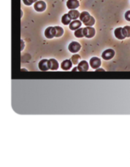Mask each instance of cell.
<instances>
[{"label":"cell","mask_w":130,"mask_h":167,"mask_svg":"<svg viewBox=\"0 0 130 167\" xmlns=\"http://www.w3.org/2000/svg\"><path fill=\"white\" fill-rule=\"evenodd\" d=\"M114 34L116 37L118 39H123L126 38V36L123 33V28H117L114 31Z\"/></svg>","instance_id":"cell-9"},{"label":"cell","mask_w":130,"mask_h":167,"mask_svg":"<svg viewBox=\"0 0 130 167\" xmlns=\"http://www.w3.org/2000/svg\"><path fill=\"white\" fill-rule=\"evenodd\" d=\"M81 44H80L79 43H77V42H75V41L72 42L69 45V46H68L69 50H70L71 53H77V52L81 50Z\"/></svg>","instance_id":"cell-1"},{"label":"cell","mask_w":130,"mask_h":167,"mask_svg":"<svg viewBox=\"0 0 130 167\" xmlns=\"http://www.w3.org/2000/svg\"><path fill=\"white\" fill-rule=\"evenodd\" d=\"M96 71H97V72H101V71H102V72H103V71H104V69H99V68H98V69H97Z\"/></svg>","instance_id":"cell-24"},{"label":"cell","mask_w":130,"mask_h":167,"mask_svg":"<svg viewBox=\"0 0 130 167\" xmlns=\"http://www.w3.org/2000/svg\"><path fill=\"white\" fill-rule=\"evenodd\" d=\"M67 14L72 20H76L80 17V15H81V13L76 10H70Z\"/></svg>","instance_id":"cell-14"},{"label":"cell","mask_w":130,"mask_h":167,"mask_svg":"<svg viewBox=\"0 0 130 167\" xmlns=\"http://www.w3.org/2000/svg\"><path fill=\"white\" fill-rule=\"evenodd\" d=\"M123 33H124L126 37H130V26H126L123 28Z\"/></svg>","instance_id":"cell-20"},{"label":"cell","mask_w":130,"mask_h":167,"mask_svg":"<svg viewBox=\"0 0 130 167\" xmlns=\"http://www.w3.org/2000/svg\"><path fill=\"white\" fill-rule=\"evenodd\" d=\"M84 36L86 38H92L95 35V29L91 26H86V28L83 29Z\"/></svg>","instance_id":"cell-2"},{"label":"cell","mask_w":130,"mask_h":167,"mask_svg":"<svg viewBox=\"0 0 130 167\" xmlns=\"http://www.w3.org/2000/svg\"><path fill=\"white\" fill-rule=\"evenodd\" d=\"M56 29V37H59L64 34V29L60 26H55Z\"/></svg>","instance_id":"cell-18"},{"label":"cell","mask_w":130,"mask_h":167,"mask_svg":"<svg viewBox=\"0 0 130 167\" xmlns=\"http://www.w3.org/2000/svg\"><path fill=\"white\" fill-rule=\"evenodd\" d=\"M45 36L48 39H52L54 37H56V29L55 27L53 26H50L48 27L45 31Z\"/></svg>","instance_id":"cell-5"},{"label":"cell","mask_w":130,"mask_h":167,"mask_svg":"<svg viewBox=\"0 0 130 167\" xmlns=\"http://www.w3.org/2000/svg\"><path fill=\"white\" fill-rule=\"evenodd\" d=\"M94 24H95V19L94 18V17L91 16V18L89 19V21L84 24H85V26H92Z\"/></svg>","instance_id":"cell-21"},{"label":"cell","mask_w":130,"mask_h":167,"mask_svg":"<svg viewBox=\"0 0 130 167\" xmlns=\"http://www.w3.org/2000/svg\"><path fill=\"white\" fill-rule=\"evenodd\" d=\"M78 69L79 71H81V72H84V71H88L89 68V64L86 61H81L80 63L78 64Z\"/></svg>","instance_id":"cell-12"},{"label":"cell","mask_w":130,"mask_h":167,"mask_svg":"<svg viewBox=\"0 0 130 167\" xmlns=\"http://www.w3.org/2000/svg\"><path fill=\"white\" fill-rule=\"evenodd\" d=\"M80 60H81V56L77 54L73 55V56H72V58H71V61H72V64L76 65L78 64L79 61H80Z\"/></svg>","instance_id":"cell-19"},{"label":"cell","mask_w":130,"mask_h":167,"mask_svg":"<svg viewBox=\"0 0 130 167\" xmlns=\"http://www.w3.org/2000/svg\"><path fill=\"white\" fill-rule=\"evenodd\" d=\"M75 36L77 38H82L84 36V31H83V29L82 28H80V29H77L75 31Z\"/></svg>","instance_id":"cell-17"},{"label":"cell","mask_w":130,"mask_h":167,"mask_svg":"<svg viewBox=\"0 0 130 167\" xmlns=\"http://www.w3.org/2000/svg\"><path fill=\"white\" fill-rule=\"evenodd\" d=\"M37 2V0H34V2Z\"/></svg>","instance_id":"cell-26"},{"label":"cell","mask_w":130,"mask_h":167,"mask_svg":"<svg viewBox=\"0 0 130 167\" xmlns=\"http://www.w3.org/2000/svg\"><path fill=\"white\" fill-rule=\"evenodd\" d=\"M34 10L37 12H43L46 9V4L44 1H37L34 5Z\"/></svg>","instance_id":"cell-3"},{"label":"cell","mask_w":130,"mask_h":167,"mask_svg":"<svg viewBox=\"0 0 130 167\" xmlns=\"http://www.w3.org/2000/svg\"><path fill=\"white\" fill-rule=\"evenodd\" d=\"M115 51L113 49H108L104 50L102 54V57L104 60H110L114 57Z\"/></svg>","instance_id":"cell-4"},{"label":"cell","mask_w":130,"mask_h":167,"mask_svg":"<svg viewBox=\"0 0 130 167\" xmlns=\"http://www.w3.org/2000/svg\"><path fill=\"white\" fill-rule=\"evenodd\" d=\"M71 20L72 19L70 18V16H68V14H64L62 18V22L64 25H70V24L71 23Z\"/></svg>","instance_id":"cell-16"},{"label":"cell","mask_w":130,"mask_h":167,"mask_svg":"<svg viewBox=\"0 0 130 167\" xmlns=\"http://www.w3.org/2000/svg\"><path fill=\"white\" fill-rule=\"evenodd\" d=\"M72 62L71 60H64L63 62L61 64V67L63 70H65V71H67V70H70L72 67Z\"/></svg>","instance_id":"cell-11"},{"label":"cell","mask_w":130,"mask_h":167,"mask_svg":"<svg viewBox=\"0 0 130 167\" xmlns=\"http://www.w3.org/2000/svg\"><path fill=\"white\" fill-rule=\"evenodd\" d=\"M90 65L91 67L94 69H97L101 66V60L97 57H93L90 59Z\"/></svg>","instance_id":"cell-6"},{"label":"cell","mask_w":130,"mask_h":167,"mask_svg":"<svg viewBox=\"0 0 130 167\" xmlns=\"http://www.w3.org/2000/svg\"><path fill=\"white\" fill-rule=\"evenodd\" d=\"M23 2L26 5L29 6L31 5L32 3H34V0H23Z\"/></svg>","instance_id":"cell-22"},{"label":"cell","mask_w":130,"mask_h":167,"mask_svg":"<svg viewBox=\"0 0 130 167\" xmlns=\"http://www.w3.org/2000/svg\"><path fill=\"white\" fill-rule=\"evenodd\" d=\"M90 18H91V16H90V14L88 12H86V11L82 12L81 13V15H80V21L83 22V24H86V22H88Z\"/></svg>","instance_id":"cell-13"},{"label":"cell","mask_w":130,"mask_h":167,"mask_svg":"<svg viewBox=\"0 0 130 167\" xmlns=\"http://www.w3.org/2000/svg\"><path fill=\"white\" fill-rule=\"evenodd\" d=\"M39 69L41 71H48L49 68V60L43 59L39 62Z\"/></svg>","instance_id":"cell-7"},{"label":"cell","mask_w":130,"mask_h":167,"mask_svg":"<svg viewBox=\"0 0 130 167\" xmlns=\"http://www.w3.org/2000/svg\"><path fill=\"white\" fill-rule=\"evenodd\" d=\"M49 68L51 70H57L58 68V63L56 60L51 58L49 60Z\"/></svg>","instance_id":"cell-15"},{"label":"cell","mask_w":130,"mask_h":167,"mask_svg":"<svg viewBox=\"0 0 130 167\" xmlns=\"http://www.w3.org/2000/svg\"><path fill=\"white\" fill-rule=\"evenodd\" d=\"M125 18H126L127 21H130V10L127 11V12L125 13Z\"/></svg>","instance_id":"cell-23"},{"label":"cell","mask_w":130,"mask_h":167,"mask_svg":"<svg viewBox=\"0 0 130 167\" xmlns=\"http://www.w3.org/2000/svg\"><path fill=\"white\" fill-rule=\"evenodd\" d=\"M82 25V23H81V21H78V20H74L70 24L69 26H70V29L71 30H77V29H80V27Z\"/></svg>","instance_id":"cell-10"},{"label":"cell","mask_w":130,"mask_h":167,"mask_svg":"<svg viewBox=\"0 0 130 167\" xmlns=\"http://www.w3.org/2000/svg\"><path fill=\"white\" fill-rule=\"evenodd\" d=\"M67 7L70 10H76L80 7V3L77 0H68L67 2Z\"/></svg>","instance_id":"cell-8"},{"label":"cell","mask_w":130,"mask_h":167,"mask_svg":"<svg viewBox=\"0 0 130 167\" xmlns=\"http://www.w3.org/2000/svg\"><path fill=\"white\" fill-rule=\"evenodd\" d=\"M72 71H76V72H77V71H79L78 69V67H75V68L72 69Z\"/></svg>","instance_id":"cell-25"}]
</instances>
